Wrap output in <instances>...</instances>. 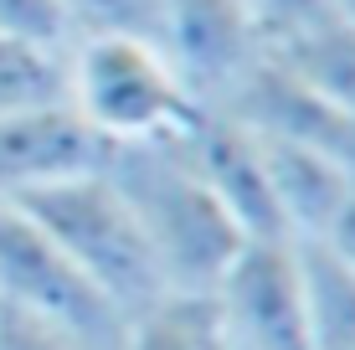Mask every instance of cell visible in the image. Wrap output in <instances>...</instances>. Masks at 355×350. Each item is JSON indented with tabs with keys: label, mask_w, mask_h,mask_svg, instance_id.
Instances as JSON below:
<instances>
[{
	"label": "cell",
	"mask_w": 355,
	"mask_h": 350,
	"mask_svg": "<svg viewBox=\"0 0 355 350\" xmlns=\"http://www.w3.org/2000/svg\"><path fill=\"white\" fill-rule=\"evenodd\" d=\"M103 175L129 201L134 222H139L144 243L165 273V288L211 294L216 279L248 247L232 211L191 165L180 134L155 144H114L103 155Z\"/></svg>",
	"instance_id": "6da1fadb"
},
{
	"label": "cell",
	"mask_w": 355,
	"mask_h": 350,
	"mask_svg": "<svg viewBox=\"0 0 355 350\" xmlns=\"http://www.w3.org/2000/svg\"><path fill=\"white\" fill-rule=\"evenodd\" d=\"M16 207L52 237V247L83 273V283L119 320H129L134 309H144L150 299L165 294L160 263H155L150 243H144L129 201L103 175V165L67 175V180H52L42 191H26V196H16Z\"/></svg>",
	"instance_id": "7a4b0ae2"
},
{
	"label": "cell",
	"mask_w": 355,
	"mask_h": 350,
	"mask_svg": "<svg viewBox=\"0 0 355 350\" xmlns=\"http://www.w3.org/2000/svg\"><path fill=\"white\" fill-rule=\"evenodd\" d=\"M67 103L103 150L175 139L201 114L160 42L139 31L78 36L67 46Z\"/></svg>",
	"instance_id": "3957f363"
},
{
	"label": "cell",
	"mask_w": 355,
	"mask_h": 350,
	"mask_svg": "<svg viewBox=\"0 0 355 350\" xmlns=\"http://www.w3.org/2000/svg\"><path fill=\"white\" fill-rule=\"evenodd\" d=\"M155 42L201 114L232 108L242 82L268 57V36L248 0H165Z\"/></svg>",
	"instance_id": "277c9868"
},
{
	"label": "cell",
	"mask_w": 355,
	"mask_h": 350,
	"mask_svg": "<svg viewBox=\"0 0 355 350\" xmlns=\"http://www.w3.org/2000/svg\"><path fill=\"white\" fill-rule=\"evenodd\" d=\"M0 309L57 320L103 350H119L124 340V320L83 283V273L52 247V237L6 196H0Z\"/></svg>",
	"instance_id": "5b68a950"
},
{
	"label": "cell",
	"mask_w": 355,
	"mask_h": 350,
	"mask_svg": "<svg viewBox=\"0 0 355 350\" xmlns=\"http://www.w3.org/2000/svg\"><path fill=\"white\" fill-rule=\"evenodd\" d=\"M211 299L232 350H314L299 243H248Z\"/></svg>",
	"instance_id": "8992f818"
},
{
	"label": "cell",
	"mask_w": 355,
	"mask_h": 350,
	"mask_svg": "<svg viewBox=\"0 0 355 350\" xmlns=\"http://www.w3.org/2000/svg\"><path fill=\"white\" fill-rule=\"evenodd\" d=\"M191 165L201 180L216 191V201L232 211V222L242 227L248 243H288L284 222L273 207V186H268L263 144L242 119L232 114H196V124L180 134Z\"/></svg>",
	"instance_id": "52a82bcc"
},
{
	"label": "cell",
	"mask_w": 355,
	"mask_h": 350,
	"mask_svg": "<svg viewBox=\"0 0 355 350\" xmlns=\"http://www.w3.org/2000/svg\"><path fill=\"white\" fill-rule=\"evenodd\" d=\"M222 114L242 119L248 129H258L268 139H288V144H304V150H320L329 160H340L345 170H355V114L335 108L324 93H314L304 78H293L273 52L263 57V67L242 82V93Z\"/></svg>",
	"instance_id": "ba28073f"
},
{
	"label": "cell",
	"mask_w": 355,
	"mask_h": 350,
	"mask_svg": "<svg viewBox=\"0 0 355 350\" xmlns=\"http://www.w3.org/2000/svg\"><path fill=\"white\" fill-rule=\"evenodd\" d=\"M103 139L72 114V103H46L0 119V196H26L52 180L103 165Z\"/></svg>",
	"instance_id": "9c48e42d"
},
{
	"label": "cell",
	"mask_w": 355,
	"mask_h": 350,
	"mask_svg": "<svg viewBox=\"0 0 355 350\" xmlns=\"http://www.w3.org/2000/svg\"><path fill=\"white\" fill-rule=\"evenodd\" d=\"M119 350H232L222 315H216L211 294L196 288H165L144 309L124 320V340Z\"/></svg>",
	"instance_id": "30bf717a"
},
{
	"label": "cell",
	"mask_w": 355,
	"mask_h": 350,
	"mask_svg": "<svg viewBox=\"0 0 355 350\" xmlns=\"http://www.w3.org/2000/svg\"><path fill=\"white\" fill-rule=\"evenodd\" d=\"M293 78H304L314 93H324L335 108L355 114V21L335 16L324 26L293 36L284 46H268Z\"/></svg>",
	"instance_id": "8fae6325"
},
{
	"label": "cell",
	"mask_w": 355,
	"mask_h": 350,
	"mask_svg": "<svg viewBox=\"0 0 355 350\" xmlns=\"http://www.w3.org/2000/svg\"><path fill=\"white\" fill-rule=\"evenodd\" d=\"M67 103V46L0 36V119Z\"/></svg>",
	"instance_id": "7c38bea8"
},
{
	"label": "cell",
	"mask_w": 355,
	"mask_h": 350,
	"mask_svg": "<svg viewBox=\"0 0 355 350\" xmlns=\"http://www.w3.org/2000/svg\"><path fill=\"white\" fill-rule=\"evenodd\" d=\"M72 26V42L93 31H139L155 36L160 31V10L165 0H57Z\"/></svg>",
	"instance_id": "4fadbf2b"
},
{
	"label": "cell",
	"mask_w": 355,
	"mask_h": 350,
	"mask_svg": "<svg viewBox=\"0 0 355 350\" xmlns=\"http://www.w3.org/2000/svg\"><path fill=\"white\" fill-rule=\"evenodd\" d=\"M248 6H252V16H258L268 46H284L293 36H304V31H314V26H324V21L340 16L335 0H248Z\"/></svg>",
	"instance_id": "5bb4252c"
},
{
	"label": "cell",
	"mask_w": 355,
	"mask_h": 350,
	"mask_svg": "<svg viewBox=\"0 0 355 350\" xmlns=\"http://www.w3.org/2000/svg\"><path fill=\"white\" fill-rule=\"evenodd\" d=\"M0 36H21V42H42V46H72V26L57 0H0Z\"/></svg>",
	"instance_id": "9a60e30c"
},
{
	"label": "cell",
	"mask_w": 355,
	"mask_h": 350,
	"mask_svg": "<svg viewBox=\"0 0 355 350\" xmlns=\"http://www.w3.org/2000/svg\"><path fill=\"white\" fill-rule=\"evenodd\" d=\"M0 350H103L88 335L67 330L57 320L21 315V309H0Z\"/></svg>",
	"instance_id": "2e32d148"
},
{
	"label": "cell",
	"mask_w": 355,
	"mask_h": 350,
	"mask_svg": "<svg viewBox=\"0 0 355 350\" xmlns=\"http://www.w3.org/2000/svg\"><path fill=\"white\" fill-rule=\"evenodd\" d=\"M324 252H335L340 263H350L355 268V186H350V196L340 201V211H335V222L324 227V237H314Z\"/></svg>",
	"instance_id": "e0dca14e"
}]
</instances>
